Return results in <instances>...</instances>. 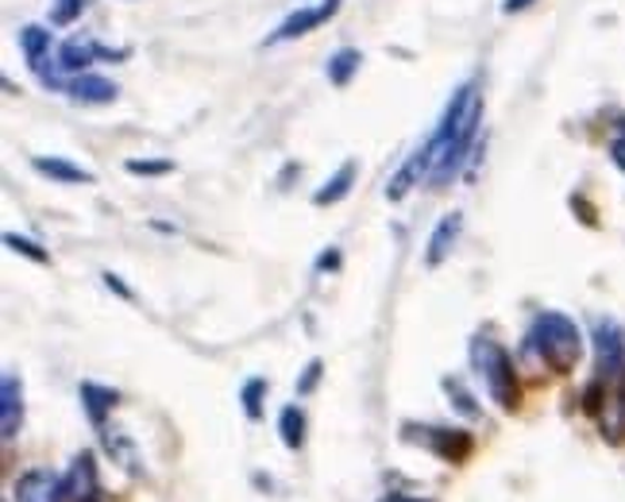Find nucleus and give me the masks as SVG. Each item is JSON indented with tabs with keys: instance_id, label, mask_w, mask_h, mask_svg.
<instances>
[{
	"instance_id": "f257e3e1",
	"label": "nucleus",
	"mask_w": 625,
	"mask_h": 502,
	"mask_svg": "<svg viewBox=\"0 0 625 502\" xmlns=\"http://www.w3.org/2000/svg\"><path fill=\"white\" fill-rule=\"evenodd\" d=\"M478 120H483V97L475 86H460L452 93L448 109L441 117V128L433 132V140L425 143L429 155V182L441 190L452 178L464 170V159L475 151V135H478Z\"/></svg>"
},
{
	"instance_id": "f03ea898",
	"label": "nucleus",
	"mask_w": 625,
	"mask_h": 502,
	"mask_svg": "<svg viewBox=\"0 0 625 502\" xmlns=\"http://www.w3.org/2000/svg\"><path fill=\"white\" fill-rule=\"evenodd\" d=\"M525 352L537 355L556 375H572L575 363L583 360V333L567 313L541 310L537 318H533L530 333H525Z\"/></svg>"
},
{
	"instance_id": "7ed1b4c3",
	"label": "nucleus",
	"mask_w": 625,
	"mask_h": 502,
	"mask_svg": "<svg viewBox=\"0 0 625 502\" xmlns=\"http://www.w3.org/2000/svg\"><path fill=\"white\" fill-rule=\"evenodd\" d=\"M467 355H471L475 375L483 379V386H486V394H491L494 406L506 410V414H514V410L522 406V386H517L514 355H510L494 337H483V333L471 337Z\"/></svg>"
},
{
	"instance_id": "20e7f679",
	"label": "nucleus",
	"mask_w": 625,
	"mask_h": 502,
	"mask_svg": "<svg viewBox=\"0 0 625 502\" xmlns=\"http://www.w3.org/2000/svg\"><path fill=\"white\" fill-rule=\"evenodd\" d=\"M402 436L413 444H425V449L433 452V456H441L444 464H464V460L471 456V449H475V441H471V433H464V429L413 425V421H405Z\"/></svg>"
},
{
	"instance_id": "39448f33",
	"label": "nucleus",
	"mask_w": 625,
	"mask_h": 502,
	"mask_svg": "<svg viewBox=\"0 0 625 502\" xmlns=\"http://www.w3.org/2000/svg\"><path fill=\"white\" fill-rule=\"evenodd\" d=\"M591 344H595V379H614L625 371V329L614 318H598L591 325Z\"/></svg>"
},
{
	"instance_id": "423d86ee",
	"label": "nucleus",
	"mask_w": 625,
	"mask_h": 502,
	"mask_svg": "<svg viewBox=\"0 0 625 502\" xmlns=\"http://www.w3.org/2000/svg\"><path fill=\"white\" fill-rule=\"evenodd\" d=\"M20 51H23V59H28V70L43 86H51V89H67L70 86V82H62V78H59V62H51V31H47V28H39V23L20 28Z\"/></svg>"
},
{
	"instance_id": "0eeeda50",
	"label": "nucleus",
	"mask_w": 625,
	"mask_h": 502,
	"mask_svg": "<svg viewBox=\"0 0 625 502\" xmlns=\"http://www.w3.org/2000/svg\"><path fill=\"white\" fill-rule=\"evenodd\" d=\"M336 8H340V0H321V4H310V8H298V12H290L286 20L279 23V28L266 36V43H290V39H298V36H310L313 28H321L324 20H332L336 16Z\"/></svg>"
},
{
	"instance_id": "6e6552de",
	"label": "nucleus",
	"mask_w": 625,
	"mask_h": 502,
	"mask_svg": "<svg viewBox=\"0 0 625 502\" xmlns=\"http://www.w3.org/2000/svg\"><path fill=\"white\" fill-rule=\"evenodd\" d=\"M16 502H67V488H62V475H54L51 468H31L16 480L12 488Z\"/></svg>"
},
{
	"instance_id": "1a4fd4ad",
	"label": "nucleus",
	"mask_w": 625,
	"mask_h": 502,
	"mask_svg": "<svg viewBox=\"0 0 625 502\" xmlns=\"http://www.w3.org/2000/svg\"><path fill=\"white\" fill-rule=\"evenodd\" d=\"M62 488H67V502H93L101 495V483H97V456L93 452H78L70 472L62 475Z\"/></svg>"
},
{
	"instance_id": "9d476101",
	"label": "nucleus",
	"mask_w": 625,
	"mask_h": 502,
	"mask_svg": "<svg viewBox=\"0 0 625 502\" xmlns=\"http://www.w3.org/2000/svg\"><path fill=\"white\" fill-rule=\"evenodd\" d=\"M23 429V383L16 375H4L0 383V436L12 444Z\"/></svg>"
},
{
	"instance_id": "9b49d317",
	"label": "nucleus",
	"mask_w": 625,
	"mask_h": 502,
	"mask_svg": "<svg viewBox=\"0 0 625 502\" xmlns=\"http://www.w3.org/2000/svg\"><path fill=\"white\" fill-rule=\"evenodd\" d=\"M97 59H101V43H93L89 36H70L67 43L59 47V54H54L62 74H81V70H89Z\"/></svg>"
},
{
	"instance_id": "f8f14e48",
	"label": "nucleus",
	"mask_w": 625,
	"mask_h": 502,
	"mask_svg": "<svg viewBox=\"0 0 625 502\" xmlns=\"http://www.w3.org/2000/svg\"><path fill=\"white\" fill-rule=\"evenodd\" d=\"M460 229H464V217L460 213H444L441 221H436L433 237H429V251H425L429 267H441L444 259L452 255V248H456V240H460Z\"/></svg>"
},
{
	"instance_id": "ddd939ff",
	"label": "nucleus",
	"mask_w": 625,
	"mask_h": 502,
	"mask_svg": "<svg viewBox=\"0 0 625 502\" xmlns=\"http://www.w3.org/2000/svg\"><path fill=\"white\" fill-rule=\"evenodd\" d=\"M31 167H36V174L51 178V182L93 185V170H81L78 163H70V159H62V155H36V159H31Z\"/></svg>"
},
{
	"instance_id": "4468645a",
	"label": "nucleus",
	"mask_w": 625,
	"mask_h": 502,
	"mask_svg": "<svg viewBox=\"0 0 625 502\" xmlns=\"http://www.w3.org/2000/svg\"><path fill=\"white\" fill-rule=\"evenodd\" d=\"M67 93L81 104H112L120 89L117 82H109V78H101V74H78V78H70Z\"/></svg>"
},
{
	"instance_id": "2eb2a0df",
	"label": "nucleus",
	"mask_w": 625,
	"mask_h": 502,
	"mask_svg": "<svg viewBox=\"0 0 625 502\" xmlns=\"http://www.w3.org/2000/svg\"><path fill=\"white\" fill-rule=\"evenodd\" d=\"M78 399H81V406H85L89 421H93L97 429H104V421H109V414L117 410L120 394L112 391V386H101V383H81Z\"/></svg>"
},
{
	"instance_id": "dca6fc26",
	"label": "nucleus",
	"mask_w": 625,
	"mask_h": 502,
	"mask_svg": "<svg viewBox=\"0 0 625 502\" xmlns=\"http://www.w3.org/2000/svg\"><path fill=\"white\" fill-rule=\"evenodd\" d=\"M421 178H429V155H425V148H417L410 159H405V167L397 170V174L391 178V185H386V198L402 201L405 193L413 190V185H421Z\"/></svg>"
},
{
	"instance_id": "f3484780",
	"label": "nucleus",
	"mask_w": 625,
	"mask_h": 502,
	"mask_svg": "<svg viewBox=\"0 0 625 502\" xmlns=\"http://www.w3.org/2000/svg\"><path fill=\"white\" fill-rule=\"evenodd\" d=\"M355 174H360V163L355 159H347V163H340L336 174L329 178V182L321 185V190L313 193V205H336V201H344L347 193H352V185H355Z\"/></svg>"
},
{
	"instance_id": "a211bd4d",
	"label": "nucleus",
	"mask_w": 625,
	"mask_h": 502,
	"mask_svg": "<svg viewBox=\"0 0 625 502\" xmlns=\"http://www.w3.org/2000/svg\"><path fill=\"white\" fill-rule=\"evenodd\" d=\"M279 433H282V444H286L290 452L302 449V444H305V414H302V406H282Z\"/></svg>"
},
{
	"instance_id": "6ab92c4d",
	"label": "nucleus",
	"mask_w": 625,
	"mask_h": 502,
	"mask_svg": "<svg viewBox=\"0 0 625 502\" xmlns=\"http://www.w3.org/2000/svg\"><path fill=\"white\" fill-rule=\"evenodd\" d=\"M360 62H363V54L355 51V47H344V51H336L329 59V82L332 86H347L355 74H360Z\"/></svg>"
},
{
	"instance_id": "aec40b11",
	"label": "nucleus",
	"mask_w": 625,
	"mask_h": 502,
	"mask_svg": "<svg viewBox=\"0 0 625 502\" xmlns=\"http://www.w3.org/2000/svg\"><path fill=\"white\" fill-rule=\"evenodd\" d=\"M263 399H266V379H248L243 391H240V402H243V414H248V421L263 418Z\"/></svg>"
},
{
	"instance_id": "412c9836",
	"label": "nucleus",
	"mask_w": 625,
	"mask_h": 502,
	"mask_svg": "<svg viewBox=\"0 0 625 502\" xmlns=\"http://www.w3.org/2000/svg\"><path fill=\"white\" fill-rule=\"evenodd\" d=\"M444 394H448V399H452V406H456L460 410V414H464V418H471V421H475L478 414H483V410H478L475 406V399H471V391H467V386L464 383H460V379H444Z\"/></svg>"
},
{
	"instance_id": "4be33fe9",
	"label": "nucleus",
	"mask_w": 625,
	"mask_h": 502,
	"mask_svg": "<svg viewBox=\"0 0 625 502\" xmlns=\"http://www.w3.org/2000/svg\"><path fill=\"white\" fill-rule=\"evenodd\" d=\"M4 244L8 251H16V255H23V259H31V263H47V251L36 244V240H28V237H16V232H4Z\"/></svg>"
},
{
	"instance_id": "5701e85b",
	"label": "nucleus",
	"mask_w": 625,
	"mask_h": 502,
	"mask_svg": "<svg viewBox=\"0 0 625 502\" xmlns=\"http://www.w3.org/2000/svg\"><path fill=\"white\" fill-rule=\"evenodd\" d=\"M89 0H51V23L54 28H67V23H74L81 12H85Z\"/></svg>"
},
{
	"instance_id": "b1692460",
	"label": "nucleus",
	"mask_w": 625,
	"mask_h": 502,
	"mask_svg": "<svg viewBox=\"0 0 625 502\" xmlns=\"http://www.w3.org/2000/svg\"><path fill=\"white\" fill-rule=\"evenodd\" d=\"M124 170L128 174H140V178H159V174H170L174 163H170V159H128Z\"/></svg>"
},
{
	"instance_id": "393cba45",
	"label": "nucleus",
	"mask_w": 625,
	"mask_h": 502,
	"mask_svg": "<svg viewBox=\"0 0 625 502\" xmlns=\"http://www.w3.org/2000/svg\"><path fill=\"white\" fill-rule=\"evenodd\" d=\"M324 375V363L321 360H310V368L302 371V379H298V399H305V394L316 391V383H321Z\"/></svg>"
},
{
	"instance_id": "a878e982",
	"label": "nucleus",
	"mask_w": 625,
	"mask_h": 502,
	"mask_svg": "<svg viewBox=\"0 0 625 502\" xmlns=\"http://www.w3.org/2000/svg\"><path fill=\"white\" fill-rule=\"evenodd\" d=\"M611 159H614V167L622 170L625 174V117L614 124V135H611Z\"/></svg>"
},
{
	"instance_id": "bb28decb",
	"label": "nucleus",
	"mask_w": 625,
	"mask_h": 502,
	"mask_svg": "<svg viewBox=\"0 0 625 502\" xmlns=\"http://www.w3.org/2000/svg\"><path fill=\"white\" fill-rule=\"evenodd\" d=\"M101 279H104V287H109V290H112V294H117V298H124V302H132V298H135V294H132V287H128V282L120 279V274L104 271Z\"/></svg>"
},
{
	"instance_id": "cd10ccee",
	"label": "nucleus",
	"mask_w": 625,
	"mask_h": 502,
	"mask_svg": "<svg viewBox=\"0 0 625 502\" xmlns=\"http://www.w3.org/2000/svg\"><path fill=\"white\" fill-rule=\"evenodd\" d=\"M340 267V251L336 248H329V251H321L316 255V271H336Z\"/></svg>"
},
{
	"instance_id": "c85d7f7f",
	"label": "nucleus",
	"mask_w": 625,
	"mask_h": 502,
	"mask_svg": "<svg viewBox=\"0 0 625 502\" xmlns=\"http://www.w3.org/2000/svg\"><path fill=\"white\" fill-rule=\"evenodd\" d=\"M537 0H502V12L514 16V12H525V8H533Z\"/></svg>"
},
{
	"instance_id": "c756f323",
	"label": "nucleus",
	"mask_w": 625,
	"mask_h": 502,
	"mask_svg": "<svg viewBox=\"0 0 625 502\" xmlns=\"http://www.w3.org/2000/svg\"><path fill=\"white\" fill-rule=\"evenodd\" d=\"M572 209H579V221H587V224H595V209H591L587 205V201H583V198H572Z\"/></svg>"
},
{
	"instance_id": "7c9ffc66",
	"label": "nucleus",
	"mask_w": 625,
	"mask_h": 502,
	"mask_svg": "<svg viewBox=\"0 0 625 502\" xmlns=\"http://www.w3.org/2000/svg\"><path fill=\"white\" fill-rule=\"evenodd\" d=\"M383 502H429V499H410V495H386Z\"/></svg>"
},
{
	"instance_id": "2f4dec72",
	"label": "nucleus",
	"mask_w": 625,
	"mask_h": 502,
	"mask_svg": "<svg viewBox=\"0 0 625 502\" xmlns=\"http://www.w3.org/2000/svg\"><path fill=\"white\" fill-rule=\"evenodd\" d=\"M93 502H101V499H93Z\"/></svg>"
}]
</instances>
